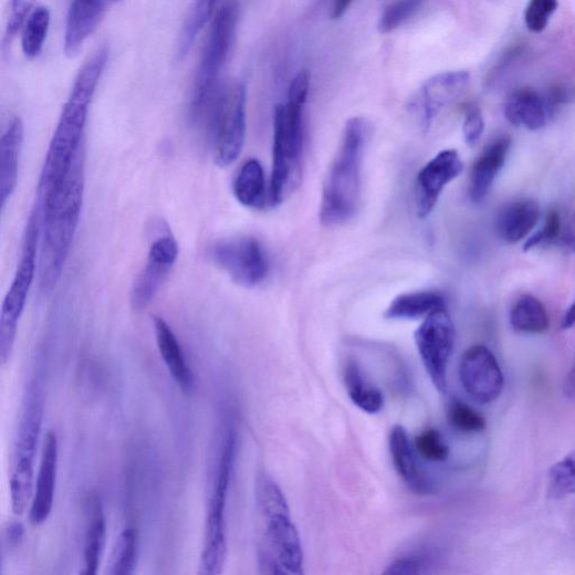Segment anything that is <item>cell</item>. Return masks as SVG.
I'll use <instances>...</instances> for the list:
<instances>
[{"label":"cell","mask_w":575,"mask_h":575,"mask_svg":"<svg viewBox=\"0 0 575 575\" xmlns=\"http://www.w3.org/2000/svg\"><path fill=\"white\" fill-rule=\"evenodd\" d=\"M108 55L106 46L97 49L79 71L50 142L38 184V200L45 199L59 187L84 148L90 109Z\"/></svg>","instance_id":"1"},{"label":"cell","mask_w":575,"mask_h":575,"mask_svg":"<svg viewBox=\"0 0 575 575\" xmlns=\"http://www.w3.org/2000/svg\"><path fill=\"white\" fill-rule=\"evenodd\" d=\"M85 196V151L79 154L74 165L59 187L45 199L38 200L42 210L39 257V281L42 293H51L74 243Z\"/></svg>","instance_id":"2"},{"label":"cell","mask_w":575,"mask_h":575,"mask_svg":"<svg viewBox=\"0 0 575 575\" xmlns=\"http://www.w3.org/2000/svg\"><path fill=\"white\" fill-rule=\"evenodd\" d=\"M311 86L306 70L293 80L286 102L278 104L273 119L272 174L269 198L278 206L300 187L303 177L305 146L304 114Z\"/></svg>","instance_id":"3"},{"label":"cell","mask_w":575,"mask_h":575,"mask_svg":"<svg viewBox=\"0 0 575 575\" xmlns=\"http://www.w3.org/2000/svg\"><path fill=\"white\" fill-rule=\"evenodd\" d=\"M367 136L368 125L364 118L353 117L346 122L339 148L323 185L320 220L326 228L346 223L358 208Z\"/></svg>","instance_id":"4"},{"label":"cell","mask_w":575,"mask_h":575,"mask_svg":"<svg viewBox=\"0 0 575 575\" xmlns=\"http://www.w3.org/2000/svg\"><path fill=\"white\" fill-rule=\"evenodd\" d=\"M239 21L238 0H227L210 22L197 66L189 103V119L206 138L215 103L222 88L221 76L236 43Z\"/></svg>","instance_id":"5"},{"label":"cell","mask_w":575,"mask_h":575,"mask_svg":"<svg viewBox=\"0 0 575 575\" xmlns=\"http://www.w3.org/2000/svg\"><path fill=\"white\" fill-rule=\"evenodd\" d=\"M257 501L264 527L265 545L260 550L264 573H304V551L286 499L278 483L263 473L257 482Z\"/></svg>","instance_id":"6"},{"label":"cell","mask_w":575,"mask_h":575,"mask_svg":"<svg viewBox=\"0 0 575 575\" xmlns=\"http://www.w3.org/2000/svg\"><path fill=\"white\" fill-rule=\"evenodd\" d=\"M42 210L36 202L24 231L21 259L0 316V362L6 366L12 356L19 323L24 312L36 272L40 250Z\"/></svg>","instance_id":"7"},{"label":"cell","mask_w":575,"mask_h":575,"mask_svg":"<svg viewBox=\"0 0 575 575\" xmlns=\"http://www.w3.org/2000/svg\"><path fill=\"white\" fill-rule=\"evenodd\" d=\"M43 416V395L33 384L25 396L11 471V501L15 515L25 513L34 494V462Z\"/></svg>","instance_id":"8"},{"label":"cell","mask_w":575,"mask_h":575,"mask_svg":"<svg viewBox=\"0 0 575 575\" xmlns=\"http://www.w3.org/2000/svg\"><path fill=\"white\" fill-rule=\"evenodd\" d=\"M236 450L237 438L233 431H230L222 449L218 475L209 500L199 563V573L203 575L221 574L226 564L228 553L226 509Z\"/></svg>","instance_id":"9"},{"label":"cell","mask_w":575,"mask_h":575,"mask_svg":"<svg viewBox=\"0 0 575 575\" xmlns=\"http://www.w3.org/2000/svg\"><path fill=\"white\" fill-rule=\"evenodd\" d=\"M247 135V88L241 82L222 86L216 100L207 139L211 143L215 164L233 165L241 156Z\"/></svg>","instance_id":"10"},{"label":"cell","mask_w":575,"mask_h":575,"mask_svg":"<svg viewBox=\"0 0 575 575\" xmlns=\"http://www.w3.org/2000/svg\"><path fill=\"white\" fill-rule=\"evenodd\" d=\"M421 363L431 383L445 394L448 367L456 343V330L447 307L430 313L415 333Z\"/></svg>","instance_id":"11"},{"label":"cell","mask_w":575,"mask_h":575,"mask_svg":"<svg viewBox=\"0 0 575 575\" xmlns=\"http://www.w3.org/2000/svg\"><path fill=\"white\" fill-rule=\"evenodd\" d=\"M153 232L147 264L136 276L130 291V304L135 311L151 304L179 255L178 242L166 223L159 222Z\"/></svg>","instance_id":"12"},{"label":"cell","mask_w":575,"mask_h":575,"mask_svg":"<svg viewBox=\"0 0 575 575\" xmlns=\"http://www.w3.org/2000/svg\"><path fill=\"white\" fill-rule=\"evenodd\" d=\"M216 265L245 288L261 284L269 274V260L261 243L251 237H241L216 243L209 251Z\"/></svg>","instance_id":"13"},{"label":"cell","mask_w":575,"mask_h":575,"mask_svg":"<svg viewBox=\"0 0 575 575\" xmlns=\"http://www.w3.org/2000/svg\"><path fill=\"white\" fill-rule=\"evenodd\" d=\"M459 375L464 391L481 405L495 401L505 386L496 357L487 346L480 344L464 352Z\"/></svg>","instance_id":"14"},{"label":"cell","mask_w":575,"mask_h":575,"mask_svg":"<svg viewBox=\"0 0 575 575\" xmlns=\"http://www.w3.org/2000/svg\"><path fill=\"white\" fill-rule=\"evenodd\" d=\"M464 169L456 150H445L431 159L417 175L416 209L420 219L436 208L446 187L457 179Z\"/></svg>","instance_id":"15"},{"label":"cell","mask_w":575,"mask_h":575,"mask_svg":"<svg viewBox=\"0 0 575 575\" xmlns=\"http://www.w3.org/2000/svg\"><path fill=\"white\" fill-rule=\"evenodd\" d=\"M469 81V72L458 70L442 72L422 85L418 100L415 102V111L425 129L430 126L445 106L462 94Z\"/></svg>","instance_id":"16"},{"label":"cell","mask_w":575,"mask_h":575,"mask_svg":"<svg viewBox=\"0 0 575 575\" xmlns=\"http://www.w3.org/2000/svg\"><path fill=\"white\" fill-rule=\"evenodd\" d=\"M59 445L53 430L45 437L38 480L31 501L30 522L39 526L50 518L53 509L56 475H58Z\"/></svg>","instance_id":"17"},{"label":"cell","mask_w":575,"mask_h":575,"mask_svg":"<svg viewBox=\"0 0 575 575\" xmlns=\"http://www.w3.org/2000/svg\"><path fill=\"white\" fill-rule=\"evenodd\" d=\"M108 0H72L65 23L63 50L67 58L77 56L95 33Z\"/></svg>","instance_id":"18"},{"label":"cell","mask_w":575,"mask_h":575,"mask_svg":"<svg viewBox=\"0 0 575 575\" xmlns=\"http://www.w3.org/2000/svg\"><path fill=\"white\" fill-rule=\"evenodd\" d=\"M512 148V138L501 135L494 138L478 157L470 174L469 197L471 201L481 202L503 166H505Z\"/></svg>","instance_id":"19"},{"label":"cell","mask_w":575,"mask_h":575,"mask_svg":"<svg viewBox=\"0 0 575 575\" xmlns=\"http://www.w3.org/2000/svg\"><path fill=\"white\" fill-rule=\"evenodd\" d=\"M540 205L531 198H523L503 206L496 215L495 232L509 244L526 239L540 221Z\"/></svg>","instance_id":"20"},{"label":"cell","mask_w":575,"mask_h":575,"mask_svg":"<svg viewBox=\"0 0 575 575\" xmlns=\"http://www.w3.org/2000/svg\"><path fill=\"white\" fill-rule=\"evenodd\" d=\"M23 142V121L14 117L0 140V201L3 208L18 187Z\"/></svg>","instance_id":"21"},{"label":"cell","mask_w":575,"mask_h":575,"mask_svg":"<svg viewBox=\"0 0 575 575\" xmlns=\"http://www.w3.org/2000/svg\"><path fill=\"white\" fill-rule=\"evenodd\" d=\"M155 335L164 362L180 389L191 394L196 381L184 349L169 324L159 316L154 317Z\"/></svg>","instance_id":"22"},{"label":"cell","mask_w":575,"mask_h":575,"mask_svg":"<svg viewBox=\"0 0 575 575\" xmlns=\"http://www.w3.org/2000/svg\"><path fill=\"white\" fill-rule=\"evenodd\" d=\"M503 112L511 124L530 130L542 129L552 118L544 94L529 87L515 90Z\"/></svg>","instance_id":"23"},{"label":"cell","mask_w":575,"mask_h":575,"mask_svg":"<svg viewBox=\"0 0 575 575\" xmlns=\"http://www.w3.org/2000/svg\"><path fill=\"white\" fill-rule=\"evenodd\" d=\"M389 449L393 463L402 481L416 493L428 492V482L419 469L406 429L397 425L391 429Z\"/></svg>","instance_id":"24"},{"label":"cell","mask_w":575,"mask_h":575,"mask_svg":"<svg viewBox=\"0 0 575 575\" xmlns=\"http://www.w3.org/2000/svg\"><path fill=\"white\" fill-rule=\"evenodd\" d=\"M106 543V520L102 502L92 498L88 503V525L84 544L82 574L97 573Z\"/></svg>","instance_id":"25"},{"label":"cell","mask_w":575,"mask_h":575,"mask_svg":"<svg viewBox=\"0 0 575 575\" xmlns=\"http://www.w3.org/2000/svg\"><path fill=\"white\" fill-rule=\"evenodd\" d=\"M346 391L352 402L359 409L375 415L383 410L384 395L364 375L354 362H348L344 372Z\"/></svg>","instance_id":"26"},{"label":"cell","mask_w":575,"mask_h":575,"mask_svg":"<svg viewBox=\"0 0 575 575\" xmlns=\"http://www.w3.org/2000/svg\"><path fill=\"white\" fill-rule=\"evenodd\" d=\"M447 307L445 297L436 292H416L393 301L385 317L388 320H417Z\"/></svg>","instance_id":"27"},{"label":"cell","mask_w":575,"mask_h":575,"mask_svg":"<svg viewBox=\"0 0 575 575\" xmlns=\"http://www.w3.org/2000/svg\"><path fill=\"white\" fill-rule=\"evenodd\" d=\"M223 0H194L182 24L177 43L178 59H184L192 49L205 27L211 22Z\"/></svg>","instance_id":"28"},{"label":"cell","mask_w":575,"mask_h":575,"mask_svg":"<svg viewBox=\"0 0 575 575\" xmlns=\"http://www.w3.org/2000/svg\"><path fill=\"white\" fill-rule=\"evenodd\" d=\"M233 192L237 200L245 207L260 209L266 199L265 176L261 164L255 159L248 160L240 169Z\"/></svg>","instance_id":"29"},{"label":"cell","mask_w":575,"mask_h":575,"mask_svg":"<svg viewBox=\"0 0 575 575\" xmlns=\"http://www.w3.org/2000/svg\"><path fill=\"white\" fill-rule=\"evenodd\" d=\"M513 328L525 334H542L550 327V317L544 304L533 295H524L511 311Z\"/></svg>","instance_id":"30"},{"label":"cell","mask_w":575,"mask_h":575,"mask_svg":"<svg viewBox=\"0 0 575 575\" xmlns=\"http://www.w3.org/2000/svg\"><path fill=\"white\" fill-rule=\"evenodd\" d=\"M51 14L48 8L36 7L21 31V46L29 60L36 59L43 51L50 30Z\"/></svg>","instance_id":"31"},{"label":"cell","mask_w":575,"mask_h":575,"mask_svg":"<svg viewBox=\"0 0 575 575\" xmlns=\"http://www.w3.org/2000/svg\"><path fill=\"white\" fill-rule=\"evenodd\" d=\"M138 558V534L137 531L128 526L122 531L117 537L106 573L111 575L133 574Z\"/></svg>","instance_id":"32"},{"label":"cell","mask_w":575,"mask_h":575,"mask_svg":"<svg viewBox=\"0 0 575 575\" xmlns=\"http://www.w3.org/2000/svg\"><path fill=\"white\" fill-rule=\"evenodd\" d=\"M575 493V451L552 467L548 473L547 494L563 499Z\"/></svg>","instance_id":"33"},{"label":"cell","mask_w":575,"mask_h":575,"mask_svg":"<svg viewBox=\"0 0 575 575\" xmlns=\"http://www.w3.org/2000/svg\"><path fill=\"white\" fill-rule=\"evenodd\" d=\"M425 0H396L381 14L378 30L389 34L409 21L422 7Z\"/></svg>","instance_id":"34"},{"label":"cell","mask_w":575,"mask_h":575,"mask_svg":"<svg viewBox=\"0 0 575 575\" xmlns=\"http://www.w3.org/2000/svg\"><path fill=\"white\" fill-rule=\"evenodd\" d=\"M450 424L462 433H480L487 427L485 418L460 399H452L448 407Z\"/></svg>","instance_id":"35"},{"label":"cell","mask_w":575,"mask_h":575,"mask_svg":"<svg viewBox=\"0 0 575 575\" xmlns=\"http://www.w3.org/2000/svg\"><path fill=\"white\" fill-rule=\"evenodd\" d=\"M414 447L417 453L428 462H445L450 454V449L440 431L435 428L424 430L415 439Z\"/></svg>","instance_id":"36"},{"label":"cell","mask_w":575,"mask_h":575,"mask_svg":"<svg viewBox=\"0 0 575 575\" xmlns=\"http://www.w3.org/2000/svg\"><path fill=\"white\" fill-rule=\"evenodd\" d=\"M563 230L560 211L551 210L546 216L543 228L525 242L524 251L560 244Z\"/></svg>","instance_id":"37"},{"label":"cell","mask_w":575,"mask_h":575,"mask_svg":"<svg viewBox=\"0 0 575 575\" xmlns=\"http://www.w3.org/2000/svg\"><path fill=\"white\" fill-rule=\"evenodd\" d=\"M38 0H10L9 17L6 28L4 46L13 43L17 35L34 11Z\"/></svg>","instance_id":"38"},{"label":"cell","mask_w":575,"mask_h":575,"mask_svg":"<svg viewBox=\"0 0 575 575\" xmlns=\"http://www.w3.org/2000/svg\"><path fill=\"white\" fill-rule=\"evenodd\" d=\"M558 8V0H530L525 11V23L534 33L543 32Z\"/></svg>","instance_id":"39"},{"label":"cell","mask_w":575,"mask_h":575,"mask_svg":"<svg viewBox=\"0 0 575 575\" xmlns=\"http://www.w3.org/2000/svg\"><path fill=\"white\" fill-rule=\"evenodd\" d=\"M484 132V118L478 106L470 105L466 111L463 123V136L469 146L475 144L482 137Z\"/></svg>","instance_id":"40"},{"label":"cell","mask_w":575,"mask_h":575,"mask_svg":"<svg viewBox=\"0 0 575 575\" xmlns=\"http://www.w3.org/2000/svg\"><path fill=\"white\" fill-rule=\"evenodd\" d=\"M424 563L416 556H405L393 562L385 574L408 575L422 573Z\"/></svg>","instance_id":"41"},{"label":"cell","mask_w":575,"mask_h":575,"mask_svg":"<svg viewBox=\"0 0 575 575\" xmlns=\"http://www.w3.org/2000/svg\"><path fill=\"white\" fill-rule=\"evenodd\" d=\"M24 526L20 522L9 523L3 532V552L17 548L24 537Z\"/></svg>","instance_id":"42"},{"label":"cell","mask_w":575,"mask_h":575,"mask_svg":"<svg viewBox=\"0 0 575 575\" xmlns=\"http://www.w3.org/2000/svg\"><path fill=\"white\" fill-rule=\"evenodd\" d=\"M353 0H334L332 9V19L339 20L348 11Z\"/></svg>","instance_id":"43"},{"label":"cell","mask_w":575,"mask_h":575,"mask_svg":"<svg viewBox=\"0 0 575 575\" xmlns=\"http://www.w3.org/2000/svg\"><path fill=\"white\" fill-rule=\"evenodd\" d=\"M564 393L566 397L572 399L575 398V365L573 366L565 379Z\"/></svg>","instance_id":"44"},{"label":"cell","mask_w":575,"mask_h":575,"mask_svg":"<svg viewBox=\"0 0 575 575\" xmlns=\"http://www.w3.org/2000/svg\"><path fill=\"white\" fill-rule=\"evenodd\" d=\"M575 325V302L571 305V307L565 313L563 320H562V328L563 330H569Z\"/></svg>","instance_id":"45"},{"label":"cell","mask_w":575,"mask_h":575,"mask_svg":"<svg viewBox=\"0 0 575 575\" xmlns=\"http://www.w3.org/2000/svg\"><path fill=\"white\" fill-rule=\"evenodd\" d=\"M569 227H571L572 230L575 232V213H574V216H573L572 223L569 224Z\"/></svg>","instance_id":"46"},{"label":"cell","mask_w":575,"mask_h":575,"mask_svg":"<svg viewBox=\"0 0 575 575\" xmlns=\"http://www.w3.org/2000/svg\"><path fill=\"white\" fill-rule=\"evenodd\" d=\"M112 2H117V0H112Z\"/></svg>","instance_id":"47"}]
</instances>
